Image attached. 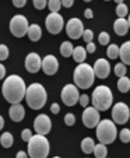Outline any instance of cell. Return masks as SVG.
Segmentation results:
<instances>
[{
  "instance_id": "cell-38",
  "label": "cell",
  "mask_w": 130,
  "mask_h": 158,
  "mask_svg": "<svg viewBox=\"0 0 130 158\" xmlns=\"http://www.w3.org/2000/svg\"><path fill=\"white\" fill-rule=\"evenodd\" d=\"M78 104H80L83 108H87V106H88V104H90V98H88V95H87V94H83V95H80Z\"/></svg>"
},
{
  "instance_id": "cell-25",
  "label": "cell",
  "mask_w": 130,
  "mask_h": 158,
  "mask_svg": "<svg viewBox=\"0 0 130 158\" xmlns=\"http://www.w3.org/2000/svg\"><path fill=\"white\" fill-rule=\"evenodd\" d=\"M73 51H74V48H73V45H71V42H69V41L62 42V45H60V55L62 56H65V57L71 56Z\"/></svg>"
},
{
  "instance_id": "cell-46",
  "label": "cell",
  "mask_w": 130,
  "mask_h": 158,
  "mask_svg": "<svg viewBox=\"0 0 130 158\" xmlns=\"http://www.w3.org/2000/svg\"><path fill=\"white\" fill-rule=\"evenodd\" d=\"M3 126H4V119H3V116L0 115V130L3 129Z\"/></svg>"
},
{
  "instance_id": "cell-8",
  "label": "cell",
  "mask_w": 130,
  "mask_h": 158,
  "mask_svg": "<svg viewBox=\"0 0 130 158\" xmlns=\"http://www.w3.org/2000/svg\"><path fill=\"white\" fill-rule=\"evenodd\" d=\"M60 97H62V101L65 105L67 106H73L74 104L78 102L80 99V93H78V87L74 85V84H66L63 87L62 93H60Z\"/></svg>"
},
{
  "instance_id": "cell-14",
  "label": "cell",
  "mask_w": 130,
  "mask_h": 158,
  "mask_svg": "<svg viewBox=\"0 0 130 158\" xmlns=\"http://www.w3.org/2000/svg\"><path fill=\"white\" fill-rule=\"evenodd\" d=\"M57 69H59V60L53 55H46L42 59V70H44V73L46 76L56 74Z\"/></svg>"
},
{
  "instance_id": "cell-4",
  "label": "cell",
  "mask_w": 130,
  "mask_h": 158,
  "mask_svg": "<svg viewBox=\"0 0 130 158\" xmlns=\"http://www.w3.org/2000/svg\"><path fill=\"white\" fill-rule=\"evenodd\" d=\"M91 102L92 106L97 108L98 110H108L112 106L113 102V94L111 91V88L107 85H98L92 91Z\"/></svg>"
},
{
  "instance_id": "cell-23",
  "label": "cell",
  "mask_w": 130,
  "mask_h": 158,
  "mask_svg": "<svg viewBox=\"0 0 130 158\" xmlns=\"http://www.w3.org/2000/svg\"><path fill=\"white\" fill-rule=\"evenodd\" d=\"M14 143V139H13V134L9 133V131H4L2 136H0V144L4 148H10Z\"/></svg>"
},
{
  "instance_id": "cell-48",
  "label": "cell",
  "mask_w": 130,
  "mask_h": 158,
  "mask_svg": "<svg viewBox=\"0 0 130 158\" xmlns=\"http://www.w3.org/2000/svg\"><path fill=\"white\" fill-rule=\"evenodd\" d=\"M127 23H129V28H130V14H129V17H127Z\"/></svg>"
},
{
  "instance_id": "cell-41",
  "label": "cell",
  "mask_w": 130,
  "mask_h": 158,
  "mask_svg": "<svg viewBox=\"0 0 130 158\" xmlns=\"http://www.w3.org/2000/svg\"><path fill=\"white\" fill-rule=\"evenodd\" d=\"M50 112L53 115H57L60 112V106H59V104H52V106H50Z\"/></svg>"
},
{
  "instance_id": "cell-39",
  "label": "cell",
  "mask_w": 130,
  "mask_h": 158,
  "mask_svg": "<svg viewBox=\"0 0 130 158\" xmlns=\"http://www.w3.org/2000/svg\"><path fill=\"white\" fill-rule=\"evenodd\" d=\"M95 45H94V42H90V44H87V46H86V51H87V53H94L95 52Z\"/></svg>"
},
{
  "instance_id": "cell-42",
  "label": "cell",
  "mask_w": 130,
  "mask_h": 158,
  "mask_svg": "<svg viewBox=\"0 0 130 158\" xmlns=\"http://www.w3.org/2000/svg\"><path fill=\"white\" fill-rule=\"evenodd\" d=\"M74 0H62V6L66 7V9H70L71 6H73Z\"/></svg>"
},
{
  "instance_id": "cell-11",
  "label": "cell",
  "mask_w": 130,
  "mask_h": 158,
  "mask_svg": "<svg viewBox=\"0 0 130 158\" xmlns=\"http://www.w3.org/2000/svg\"><path fill=\"white\" fill-rule=\"evenodd\" d=\"M45 24H46V30L49 31L52 35H57V34L63 30L65 20H63V17L59 13H50L46 17V20H45Z\"/></svg>"
},
{
  "instance_id": "cell-3",
  "label": "cell",
  "mask_w": 130,
  "mask_h": 158,
  "mask_svg": "<svg viewBox=\"0 0 130 158\" xmlns=\"http://www.w3.org/2000/svg\"><path fill=\"white\" fill-rule=\"evenodd\" d=\"M74 84L80 89H87L94 84V78H95V73L92 66H90L88 63H80L74 69Z\"/></svg>"
},
{
  "instance_id": "cell-27",
  "label": "cell",
  "mask_w": 130,
  "mask_h": 158,
  "mask_svg": "<svg viewBox=\"0 0 130 158\" xmlns=\"http://www.w3.org/2000/svg\"><path fill=\"white\" fill-rule=\"evenodd\" d=\"M107 55L109 59H118L119 57V46L116 44H111L107 49Z\"/></svg>"
},
{
  "instance_id": "cell-13",
  "label": "cell",
  "mask_w": 130,
  "mask_h": 158,
  "mask_svg": "<svg viewBox=\"0 0 130 158\" xmlns=\"http://www.w3.org/2000/svg\"><path fill=\"white\" fill-rule=\"evenodd\" d=\"M50 127H52V122H50L49 116L48 115H38L34 120V129H35L36 134H48L50 131Z\"/></svg>"
},
{
  "instance_id": "cell-5",
  "label": "cell",
  "mask_w": 130,
  "mask_h": 158,
  "mask_svg": "<svg viewBox=\"0 0 130 158\" xmlns=\"http://www.w3.org/2000/svg\"><path fill=\"white\" fill-rule=\"evenodd\" d=\"M49 154V141L44 134H35L28 141L30 158H46Z\"/></svg>"
},
{
  "instance_id": "cell-31",
  "label": "cell",
  "mask_w": 130,
  "mask_h": 158,
  "mask_svg": "<svg viewBox=\"0 0 130 158\" xmlns=\"http://www.w3.org/2000/svg\"><path fill=\"white\" fill-rule=\"evenodd\" d=\"M119 139L122 143H130V129H122L119 133Z\"/></svg>"
},
{
  "instance_id": "cell-30",
  "label": "cell",
  "mask_w": 130,
  "mask_h": 158,
  "mask_svg": "<svg viewBox=\"0 0 130 158\" xmlns=\"http://www.w3.org/2000/svg\"><path fill=\"white\" fill-rule=\"evenodd\" d=\"M126 72H127V69H126V64H124V63H118V64L115 66V74L118 76L119 78L124 77Z\"/></svg>"
},
{
  "instance_id": "cell-12",
  "label": "cell",
  "mask_w": 130,
  "mask_h": 158,
  "mask_svg": "<svg viewBox=\"0 0 130 158\" xmlns=\"http://www.w3.org/2000/svg\"><path fill=\"white\" fill-rule=\"evenodd\" d=\"M66 32L67 35L70 36L71 39H78L83 36V32H84V25L81 23L80 18H70L66 24Z\"/></svg>"
},
{
  "instance_id": "cell-40",
  "label": "cell",
  "mask_w": 130,
  "mask_h": 158,
  "mask_svg": "<svg viewBox=\"0 0 130 158\" xmlns=\"http://www.w3.org/2000/svg\"><path fill=\"white\" fill-rule=\"evenodd\" d=\"M25 3H27V0H13V4H14L15 7H18V9L24 7L25 6Z\"/></svg>"
},
{
  "instance_id": "cell-33",
  "label": "cell",
  "mask_w": 130,
  "mask_h": 158,
  "mask_svg": "<svg viewBox=\"0 0 130 158\" xmlns=\"http://www.w3.org/2000/svg\"><path fill=\"white\" fill-rule=\"evenodd\" d=\"M9 55H10L9 48H7L4 44H0V60H2V62L6 60L7 57H9Z\"/></svg>"
},
{
  "instance_id": "cell-36",
  "label": "cell",
  "mask_w": 130,
  "mask_h": 158,
  "mask_svg": "<svg viewBox=\"0 0 130 158\" xmlns=\"http://www.w3.org/2000/svg\"><path fill=\"white\" fill-rule=\"evenodd\" d=\"M48 4V0H34V7L36 10H44Z\"/></svg>"
},
{
  "instance_id": "cell-18",
  "label": "cell",
  "mask_w": 130,
  "mask_h": 158,
  "mask_svg": "<svg viewBox=\"0 0 130 158\" xmlns=\"http://www.w3.org/2000/svg\"><path fill=\"white\" fill-rule=\"evenodd\" d=\"M113 31L118 36H123L127 34L129 31V23H127L126 18H118V20L113 23Z\"/></svg>"
},
{
  "instance_id": "cell-24",
  "label": "cell",
  "mask_w": 130,
  "mask_h": 158,
  "mask_svg": "<svg viewBox=\"0 0 130 158\" xmlns=\"http://www.w3.org/2000/svg\"><path fill=\"white\" fill-rule=\"evenodd\" d=\"M94 155L95 158H107L108 154V148H107V144H102V143H98L97 146L94 147Z\"/></svg>"
},
{
  "instance_id": "cell-6",
  "label": "cell",
  "mask_w": 130,
  "mask_h": 158,
  "mask_svg": "<svg viewBox=\"0 0 130 158\" xmlns=\"http://www.w3.org/2000/svg\"><path fill=\"white\" fill-rule=\"evenodd\" d=\"M116 136H118V130H116V125L113 120L103 119L98 123L97 126V137L99 143L102 144H111L115 141Z\"/></svg>"
},
{
  "instance_id": "cell-21",
  "label": "cell",
  "mask_w": 130,
  "mask_h": 158,
  "mask_svg": "<svg viewBox=\"0 0 130 158\" xmlns=\"http://www.w3.org/2000/svg\"><path fill=\"white\" fill-rule=\"evenodd\" d=\"M71 56H73V59L76 60L78 64H80V63H84V60H86V57H87L86 48H83V46H77V48H74Z\"/></svg>"
},
{
  "instance_id": "cell-29",
  "label": "cell",
  "mask_w": 130,
  "mask_h": 158,
  "mask_svg": "<svg viewBox=\"0 0 130 158\" xmlns=\"http://www.w3.org/2000/svg\"><path fill=\"white\" fill-rule=\"evenodd\" d=\"M127 6L124 3H120L116 6V15H118V18H124L127 15Z\"/></svg>"
},
{
  "instance_id": "cell-20",
  "label": "cell",
  "mask_w": 130,
  "mask_h": 158,
  "mask_svg": "<svg viewBox=\"0 0 130 158\" xmlns=\"http://www.w3.org/2000/svg\"><path fill=\"white\" fill-rule=\"evenodd\" d=\"M27 35H28V38H30V41H32V42H38L39 39H41V36H42V30H41V27H39L38 24H32V25H30Z\"/></svg>"
},
{
  "instance_id": "cell-35",
  "label": "cell",
  "mask_w": 130,
  "mask_h": 158,
  "mask_svg": "<svg viewBox=\"0 0 130 158\" xmlns=\"http://www.w3.org/2000/svg\"><path fill=\"white\" fill-rule=\"evenodd\" d=\"M32 136H34V134H32V131H31L30 129H24V130L21 131V139H23L24 141H27V143L31 140V137H32Z\"/></svg>"
},
{
  "instance_id": "cell-15",
  "label": "cell",
  "mask_w": 130,
  "mask_h": 158,
  "mask_svg": "<svg viewBox=\"0 0 130 158\" xmlns=\"http://www.w3.org/2000/svg\"><path fill=\"white\" fill-rule=\"evenodd\" d=\"M42 67V60L39 57L38 53L35 52H31V53L27 55L25 57V69L30 73H38Z\"/></svg>"
},
{
  "instance_id": "cell-51",
  "label": "cell",
  "mask_w": 130,
  "mask_h": 158,
  "mask_svg": "<svg viewBox=\"0 0 130 158\" xmlns=\"http://www.w3.org/2000/svg\"><path fill=\"white\" fill-rule=\"evenodd\" d=\"M105 2H109V0H105Z\"/></svg>"
},
{
  "instance_id": "cell-16",
  "label": "cell",
  "mask_w": 130,
  "mask_h": 158,
  "mask_svg": "<svg viewBox=\"0 0 130 158\" xmlns=\"http://www.w3.org/2000/svg\"><path fill=\"white\" fill-rule=\"evenodd\" d=\"M92 69L98 78H107L111 73V64L107 59H98L95 60Z\"/></svg>"
},
{
  "instance_id": "cell-9",
  "label": "cell",
  "mask_w": 130,
  "mask_h": 158,
  "mask_svg": "<svg viewBox=\"0 0 130 158\" xmlns=\"http://www.w3.org/2000/svg\"><path fill=\"white\" fill-rule=\"evenodd\" d=\"M130 118V109L124 102H118L112 108V119L116 125H124Z\"/></svg>"
},
{
  "instance_id": "cell-19",
  "label": "cell",
  "mask_w": 130,
  "mask_h": 158,
  "mask_svg": "<svg viewBox=\"0 0 130 158\" xmlns=\"http://www.w3.org/2000/svg\"><path fill=\"white\" fill-rule=\"evenodd\" d=\"M119 57L122 59V63L130 66V41H126L119 46Z\"/></svg>"
},
{
  "instance_id": "cell-17",
  "label": "cell",
  "mask_w": 130,
  "mask_h": 158,
  "mask_svg": "<svg viewBox=\"0 0 130 158\" xmlns=\"http://www.w3.org/2000/svg\"><path fill=\"white\" fill-rule=\"evenodd\" d=\"M9 116L13 122H21L25 116V109L21 104H13L9 109Z\"/></svg>"
},
{
  "instance_id": "cell-22",
  "label": "cell",
  "mask_w": 130,
  "mask_h": 158,
  "mask_svg": "<svg viewBox=\"0 0 130 158\" xmlns=\"http://www.w3.org/2000/svg\"><path fill=\"white\" fill-rule=\"evenodd\" d=\"M94 147H95V143L91 137H86L81 140V150H83V152H86V154H91V152L94 151Z\"/></svg>"
},
{
  "instance_id": "cell-1",
  "label": "cell",
  "mask_w": 130,
  "mask_h": 158,
  "mask_svg": "<svg viewBox=\"0 0 130 158\" xmlns=\"http://www.w3.org/2000/svg\"><path fill=\"white\" fill-rule=\"evenodd\" d=\"M25 93H27V85L24 83V80L20 76L11 74L3 81L2 85V94H3L4 99L10 104H20L24 98H25Z\"/></svg>"
},
{
  "instance_id": "cell-44",
  "label": "cell",
  "mask_w": 130,
  "mask_h": 158,
  "mask_svg": "<svg viewBox=\"0 0 130 158\" xmlns=\"http://www.w3.org/2000/svg\"><path fill=\"white\" fill-rule=\"evenodd\" d=\"M4 76H6V67L0 63V80H3Z\"/></svg>"
},
{
  "instance_id": "cell-37",
  "label": "cell",
  "mask_w": 130,
  "mask_h": 158,
  "mask_svg": "<svg viewBox=\"0 0 130 158\" xmlns=\"http://www.w3.org/2000/svg\"><path fill=\"white\" fill-rule=\"evenodd\" d=\"M65 123L67 126H73L74 123H76V116H74V114H67L65 116Z\"/></svg>"
},
{
  "instance_id": "cell-32",
  "label": "cell",
  "mask_w": 130,
  "mask_h": 158,
  "mask_svg": "<svg viewBox=\"0 0 130 158\" xmlns=\"http://www.w3.org/2000/svg\"><path fill=\"white\" fill-rule=\"evenodd\" d=\"M98 42H99L101 45H108L111 42V36L108 32H105V31H102V32L98 35Z\"/></svg>"
},
{
  "instance_id": "cell-34",
  "label": "cell",
  "mask_w": 130,
  "mask_h": 158,
  "mask_svg": "<svg viewBox=\"0 0 130 158\" xmlns=\"http://www.w3.org/2000/svg\"><path fill=\"white\" fill-rule=\"evenodd\" d=\"M83 39H84V42H87V44L92 42V39H94V32H92V30H84Z\"/></svg>"
},
{
  "instance_id": "cell-50",
  "label": "cell",
  "mask_w": 130,
  "mask_h": 158,
  "mask_svg": "<svg viewBox=\"0 0 130 158\" xmlns=\"http://www.w3.org/2000/svg\"><path fill=\"white\" fill-rule=\"evenodd\" d=\"M53 158H60V157H53Z\"/></svg>"
},
{
  "instance_id": "cell-7",
  "label": "cell",
  "mask_w": 130,
  "mask_h": 158,
  "mask_svg": "<svg viewBox=\"0 0 130 158\" xmlns=\"http://www.w3.org/2000/svg\"><path fill=\"white\" fill-rule=\"evenodd\" d=\"M28 28H30L28 20L24 15L17 14L10 20V31H11V34L15 38H21V36L27 35Z\"/></svg>"
},
{
  "instance_id": "cell-26",
  "label": "cell",
  "mask_w": 130,
  "mask_h": 158,
  "mask_svg": "<svg viewBox=\"0 0 130 158\" xmlns=\"http://www.w3.org/2000/svg\"><path fill=\"white\" fill-rule=\"evenodd\" d=\"M118 89L120 91V93H129L130 91V78L129 77H120L118 81Z\"/></svg>"
},
{
  "instance_id": "cell-10",
  "label": "cell",
  "mask_w": 130,
  "mask_h": 158,
  "mask_svg": "<svg viewBox=\"0 0 130 158\" xmlns=\"http://www.w3.org/2000/svg\"><path fill=\"white\" fill-rule=\"evenodd\" d=\"M81 120H83V125L88 129H94L98 126V123L101 122L99 118V110L94 106H87L84 109L83 115H81Z\"/></svg>"
},
{
  "instance_id": "cell-45",
  "label": "cell",
  "mask_w": 130,
  "mask_h": 158,
  "mask_svg": "<svg viewBox=\"0 0 130 158\" xmlns=\"http://www.w3.org/2000/svg\"><path fill=\"white\" fill-rule=\"evenodd\" d=\"M15 158H28V152H25V151H18L17 154H15Z\"/></svg>"
},
{
  "instance_id": "cell-2",
  "label": "cell",
  "mask_w": 130,
  "mask_h": 158,
  "mask_svg": "<svg viewBox=\"0 0 130 158\" xmlns=\"http://www.w3.org/2000/svg\"><path fill=\"white\" fill-rule=\"evenodd\" d=\"M48 99L46 89L42 84L32 83L30 87H27V93H25V101H27L28 106L34 110H38L45 106Z\"/></svg>"
},
{
  "instance_id": "cell-49",
  "label": "cell",
  "mask_w": 130,
  "mask_h": 158,
  "mask_svg": "<svg viewBox=\"0 0 130 158\" xmlns=\"http://www.w3.org/2000/svg\"><path fill=\"white\" fill-rule=\"evenodd\" d=\"M83 2H86V3H90V2H91V0H83Z\"/></svg>"
},
{
  "instance_id": "cell-43",
  "label": "cell",
  "mask_w": 130,
  "mask_h": 158,
  "mask_svg": "<svg viewBox=\"0 0 130 158\" xmlns=\"http://www.w3.org/2000/svg\"><path fill=\"white\" fill-rule=\"evenodd\" d=\"M84 15H86V18L91 20V18L94 17V13H92V10H91V9H86V11H84Z\"/></svg>"
},
{
  "instance_id": "cell-28",
  "label": "cell",
  "mask_w": 130,
  "mask_h": 158,
  "mask_svg": "<svg viewBox=\"0 0 130 158\" xmlns=\"http://www.w3.org/2000/svg\"><path fill=\"white\" fill-rule=\"evenodd\" d=\"M48 7L50 13H57L62 7V0H48Z\"/></svg>"
},
{
  "instance_id": "cell-47",
  "label": "cell",
  "mask_w": 130,
  "mask_h": 158,
  "mask_svg": "<svg viewBox=\"0 0 130 158\" xmlns=\"http://www.w3.org/2000/svg\"><path fill=\"white\" fill-rule=\"evenodd\" d=\"M113 2H116L118 4H120V3H123V0H113Z\"/></svg>"
}]
</instances>
